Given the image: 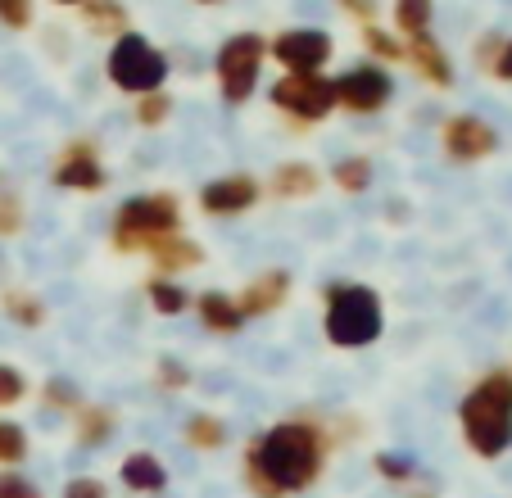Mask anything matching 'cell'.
<instances>
[{"instance_id":"obj_2","label":"cell","mask_w":512,"mask_h":498,"mask_svg":"<svg viewBox=\"0 0 512 498\" xmlns=\"http://www.w3.org/2000/svg\"><path fill=\"white\" fill-rule=\"evenodd\" d=\"M458 426L476 458H503L512 449V372H485L458 403Z\"/></svg>"},{"instance_id":"obj_34","label":"cell","mask_w":512,"mask_h":498,"mask_svg":"<svg viewBox=\"0 0 512 498\" xmlns=\"http://www.w3.org/2000/svg\"><path fill=\"white\" fill-rule=\"evenodd\" d=\"M0 28H32V5L28 0H0Z\"/></svg>"},{"instance_id":"obj_16","label":"cell","mask_w":512,"mask_h":498,"mask_svg":"<svg viewBox=\"0 0 512 498\" xmlns=\"http://www.w3.org/2000/svg\"><path fill=\"white\" fill-rule=\"evenodd\" d=\"M268 191L277 195V200H309V195L322 191V173L309 159H286V163H277Z\"/></svg>"},{"instance_id":"obj_27","label":"cell","mask_w":512,"mask_h":498,"mask_svg":"<svg viewBox=\"0 0 512 498\" xmlns=\"http://www.w3.org/2000/svg\"><path fill=\"white\" fill-rule=\"evenodd\" d=\"M28 431H23L19 422H10V417H5V422H0V471H14L19 467L23 458H28Z\"/></svg>"},{"instance_id":"obj_17","label":"cell","mask_w":512,"mask_h":498,"mask_svg":"<svg viewBox=\"0 0 512 498\" xmlns=\"http://www.w3.org/2000/svg\"><path fill=\"white\" fill-rule=\"evenodd\" d=\"M118 480H123L132 494H164V489H168V467L150 449H136V453H127V458H123Z\"/></svg>"},{"instance_id":"obj_9","label":"cell","mask_w":512,"mask_h":498,"mask_svg":"<svg viewBox=\"0 0 512 498\" xmlns=\"http://www.w3.org/2000/svg\"><path fill=\"white\" fill-rule=\"evenodd\" d=\"M268 55L286 73H322L331 64V55H336V41L322 28H286L268 41Z\"/></svg>"},{"instance_id":"obj_1","label":"cell","mask_w":512,"mask_h":498,"mask_svg":"<svg viewBox=\"0 0 512 498\" xmlns=\"http://www.w3.org/2000/svg\"><path fill=\"white\" fill-rule=\"evenodd\" d=\"M336 449V435L322 426V417H290L268 426L245 444V489L254 498H290L318 485L327 453Z\"/></svg>"},{"instance_id":"obj_18","label":"cell","mask_w":512,"mask_h":498,"mask_svg":"<svg viewBox=\"0 0 512 498\" xmlns=\"http://www.w3.org/2000/svg\"><path fill=\"white\" fill-rule=\"evenodd\" d=\"M195 313H200L204 331H213V336H236L245 326L241 308H236V295H223V290H204V295H195Z\"/></svg>"},{"instance_id":"obj_28","label":"cell","mask_w":512,"mask_h":498,"mask_svg":"<svg viewBox=\"0 0 512 498\" xmlns=\"http://www.w3.org/2000/svg\"><path fill=\"white\" fill-rule=\"evenodd\" d=\"M41 403H46V408H59V412H78L82 394L68 376H50V381H41Z\"/></svg>"},{"instance_id":"obj_6","label":"cell","mask_w":512,"mask_h":498,"mask_svg":"<svg viewBox=\"0 0 512 498\" xmlns=\"http://www.w3.org/2000/svg\"><path fill=\"white\" fill-rule=\"evenodd\" d=\"M263 59H268V37H259V32H236V37H227L218 46L213 77H218V91H223L227 105H245L259 91Z\"/></svg>"},{"instance_id":"obj_3","label":"cell","mask_w":512,"mask_h":498,"mask_svg":"<svg viewBox=\"0 0 512 498\" xmlns=\"http://www.w3.org/2000/svg\"><path fill=\"white\" fill-rule=\"evenodd\" d=\"M322 336L336 349H368L381 340L386 331V308H381V295L363 281H331L322 286Z\"/></svg>"},{"instance_id":"obj_5","label":"cell","mask_w":512,"mask_h":498,"mask_svg":"<svg viewBox=\"0 0 512 498\" xmlns=\"http://www.w3.org/2000/svg\"><path fill=\"white\" fill-rule=\"evenodd\" d=\"M105 73H109V82H114L118 91H127V96L141 100V96H155V91H164V82H168V55L150 37H141V32H123L118 41H109Z\"/></svg>"},{"instance_id":"obj_11","label":"cell","mask_w":512,"mask_h":498,"mask_svg":"<svg viewBox=\"0 0 512 498\" xmlns=\"http://www.w3.org/2000/svg\"><path fill=\"white\" fill-rule=\"evenodd\" d=\"M440 145H445V154L454 163H476L499 150V132L476 114H449L440 123Z\"/></svg>"},{"instance_id":"obj_20","label":"cell","mask_w":512,"mask_h":498,"mask_svg":"<svg viewBox=\"0 0 512 498\" xmlns=\"http://www.w3.org/2000/svg\"><path fill=\"white\" fill-rule=\"evenodd\" d=\"M73 10H78V19L87 23L96 37L118 41L123 32H132V28H127V10H123V5H109V0H82V5H73Z\"/></svg>"},{"instance_id":"obj_31","label":"cell","mask_w":512,"mask_h":498,"mask_svg":"<svg viewBox=\"0 0 512 498\" xmlns=\"http://www.w3.org/2000/svg\"><path fill=\"white\" fill-rule=\"evenodd\" d=\"M23 222H28L23 195L19 191H0V236H19Z\"/></svg>"},{"instance_id":"obj_4","label":"cell","mask_w":512,"mask_h":498,"mask_svg":"<svg viewBox=\"0 0 512 498\" xmlns=\"http://www.w3.org/2000/svg\"><path fill=\"white\" fill-rule=\"evenodd\" d=\"M182 231V200L173 191H145L118 204L114 213V249L118 254H145L164 236Z\"/></svg>"},{"instance_id":"obj_38","label":"cell","mask_w":512,"mask_h":498,"mask_svg":"<svg viewBox=\"0 0 512 498\" xmlns=\"http://www.w3.org/2000/svg\"><path fill=\"white\" fill-rule=\"evenodd\" d=\"M340 10H345L349 19H358L363 28H372V23H377V5H363V0H345Z\"/></svg>"},{"instance_id":"obj_35","label":"cell","mask_w":512,"mask_h":498,"mask_svg":"<svg viewBox=\"0 0 512 498\" xmlns=\"http://www.w3.org/2000/svg\"><path fill=\"white\" fill-rule=\"evenodd\" d=\"M0 498H46V494L19 471H0Z\"/></svg>"},{"instance_id":"obj_39","label":"cell","mask_w":512,"mask_h":498,"mask_svg":"<svg viewBox=\"0 0 512 498\" xmlns=\"http://www.w3.org/2000/svg\"><path fill=\"white\" fill-rule=\"evenodd\" d=\"M499 82H512V37H503V46H499V59H494V68H490Z\"/></svg>"},{"instance_id":"obj_15","label":"cell","mask_w":512,"mask_h":498,"mask_svg":"<svg viewBox=\"0 0 512 498\" xmlns=\"http://www.w3.org/2000/svg\"><path fill=\"white\" fill-rule=\"evenodd\" d=\"M404 64H413L422 73V82H431V87H440V91L454 87V59L445 55V46L435 37L404 41Z\"/></svg>"},{"instance_id":"obj_8","label":"cell","mask_w":512,"mask_h":498,"mask_svg":"<svg viewBox=\"0 0 512 498\" xmlns=\"http://www.w3.org/2000/svg\"><path fill=\"white\" fill-rule=\"evenodd\" d=\"M390 96H395V77H390V68L372 64V59H363V64L336 77V105L349 109V114H381L390 105Z\"/></svg>"},{"instance_id":"obj_23","label":"cell","mask_w":512,"mask_h":498,"mask_svg":"<svg viewBox=\"0 0 512 498\" xmlns=\"http://www.w3.org/2000/svg\"><path fill=\"white\" fill-rule=\"evenodd\" d=\"M145 295H150V308H155V313H164V317H177V313H186V308L195 304V295H186V286L164 281V277L145 281Z\"/></svg>"},{"instance_id":"obj_24","label":"cell","mask_w":512,"mask_h":498,"mask_svg":"<svg viewBox=\"0 0 512 498\" xmlns=\"http://www.w3.org/2000/svg\"><path fill=\"white\" fill-rule=\"evenodd\" d=\"M0 308H5V317H10L14 326H28V331H37V326L46 322V304H41L37 295H28V290H5Z\"/></svg>"},{"instance_id":"obj_12","label":"cell","mask_w":512,"mask_h":498,"mask_svg":"<svg viewBox=\"0 0 512 498\" xmlns=\"http://www.w3.org/2000/svg\"><path fill=\"white\" fill-rule=\"evenodd\" d=\"M263 200V182L250 173H227L213 177V182L200 186V209L209 218H236V213H250L254 204Z\"/></svg>"},{"instance_id":"obj_26","label":"cell","mask_w":512,"mask_h":498,"mask_svg":"<svg viewBox=\"0 0 512 498\" xmlns=\"http://www.w3.org/2000/svg\"><path fill=\"white\" fill-rule=\"evenodd\" d=\"M363 46H368V59L372 64H404V41L395 37V32H386V28H377V23H372V28H363Z\"/></svg>"},{"instance_id":"obj_40","label":"cell","mask_w":512,"mask_h":498,"mask_svg":"<svg viewBox=\"0 0 512 498\" xmlns=\"http://www.w3.org/2000/svg\"><path fill=\"white\" fill-rule=\"evenodd\" d=\"M408 498H435V494H426V489H408Z\"/></svg>"},{"instance_id":"obj_30","label":"cell","mask_w":512,"mask_h":498,"mask_svg":"<svg viewBox=\"0 0 512 498\" xmlns=\"http://www.w3.org/2000/svg\"><path fill=\"white\" fill-rule=\"evenodd\" d=\"M168 114H173V96H168V91H155V96L136 100V123L141 127H164Z\"/></svg>"},{"instance_id":"obj_37","label":"cell","mask_w":512,"mask_h":498,"mask_svg":"<svg viewBox=\"0 0 512 498\" xmlns=\"http://www.w3.org/2000/svg\"><path fill=\"white\" fill-rule=\"evenodd\" d=\"M499 46H503L499 32H485V37L472 46V59H476V68H481V73H490V68H494V59H499Z\"/></svg>"},{"instance_id":"obj_21","label":"cell","mask_w":512,"mask_h":498,"mask_svg":"<svg viewBox=\"0 0 512 498\" xmlns=\"http://www.w3.org/2000/svg\"><path fill=\"white\" fill-rule=\"evenodd\" d=\"M182 440L200 453H213V449H223L227 444V422L223 417H213V412H191V417L182 422Z\"/></svg>"},{"instance_id":"obj_13","label":"cell","mask_w":512,"mask_h":498,"mask_svg":"<svg viewBox=\"0 0 512 498\" xmlns=\"http://www.w3.org/2000/svg\"><path fill=\"white\" fill-rule=\"evenodd\" d=\"M286 299H290V272L286 268H268V272H259V277L245 281V290L236 295V308H241V317L250 322V317L277 313Z\"/></svg>"},{"instance_id":"obj_10","label":"cell","mask_w":512,"mask_h":498,"mask_svg":"<svg viewBox=\"0 0 512 498\" xmlns=\"http://www.w3.org/2000/svg\"><path fill=\"white\" fill-rule=\"evenodd\" d=\"M50 182L59 186V191H78V195H96L109 186V173L105 163H100V150L91 136H78V141H68L64 154H59L55 163V177Z\"/></svg>"},{"instance_id":"obj_25","label":"cell","mask_w":512,"mask_h":498,"mask_svg":"<svg viewBox=\"0 0 512 498\" xmlns=\"http://www.w3.org/2000/svg\"><path fill=\"white\" fill-rule=\"evenodd\" d=\"M331 182H336L345 195H363V191L372 186V163H368V154H349V159L331 163Z\"/></svg>"},{"instance_id":"obj_33","label":"cell","mask_w":512,"mask_h":498,"mask_svg":"<svg viewBox=\"0 0 512 498\" xmlns=\"http://www.w3.org/2000/svg\"><path fill=\"white\" fill-rule=\"evenodd\" d=\"M23 394H28V376H23L14 363H0V408L23 403Z\"/></svg>"},{"instance_id":"obj_22","label":"cell","mask_w":512,"mask_h":498,"mask_svg":"<svg viewBox=\"0 0 512 498\" xmlns=\"http://www.w3.org/2000/svg\"><path fill=\"white\" fill-rule=\"evenodd\" d=\"M399 28V41H417V37H431V23H435V5L426 0H399L395 10H390Z\"/></svg>"},{"instance_id":"obj_7","label":"cell","mask_w":512,"mask_h":498,"mask_svg":"<svg viewBox=\"0 0 512 498\" xmlns=\"http://www.w3.org/2000/svg\"><path fill=\"white\" fill-rule=\"evenodd\" d=\"M268 100L286 118H300V123H322V118H331V109H340L336 77H322V73H281L272 82Z\"/></svg>"},{"instance_id":"obj_36","label":"cell","mask_w":512,"mask_h":498,"mask_svg":"<svg viewBox=\"0 0 512 498\" xmlns=\"http://www.w3.org/2000/svg\"><path fill=\"white\" fill-rule=\"evenodd\" d=\"M64 498H109V485L96 476H73L64 485Z\"/></svg>"},{"instance_id":"obj_14","label":"cell","mask_w":512,"mask_h":498,"mask_svg":"<svg viewBox=\"0 0 512 498\" xmlns=\"http://www.w3.org/2000/svg\"><path fill=\"white\" fill-rule=\"evenodd\" d=\"M150 254V263H155V277H164V281H173L177 272H191V268H200L204 263V245L200 240H191V236H164V240H155V245L145 249Z\"/></svg>"},{"instance_id":"obj_29","label":"cell","mask_w":512,"mask_h":498,"mask_svg":"<svg viewBox=\"0 0 512 498\" xmlns=\"http://www.w3.org/2000/svg\"><path fill=\"white\" fill-rule=\"evenodd\" d=\"M372 467H377L381 480H390V485H413V462L404 458V453H372Z\"/></svg>"},{"instance_id":"obj_32","label":"cell","mask_w":512,"mask_h":498,"mask_svg":"<svg viewBox=\"0 0 512 498\" xmlns=\"http://www.w3.org/2000/svg\"><path fill=\"white\" fill-rule=\"evenodd\" d=\"M155 381H159V390H186V385H191V367L182 363V358H173V354H164L155 363Z\"/></svg>"},{"instance_id":"obj_19","label":"cell","mask_w":512,"mask_h":498,"mask_svg":"<svg viewBox=\"0 0 512 498\" xmlns=\"http://www.w3.org/2000/svg\"><path fill=\"white\" fill-rule=\"evenodd\" d=\"M114 431H118V412L105 408V403H82V408L73 412V440H78L82 449H100V444H109Z\"/></svg>"}]
</instances>
